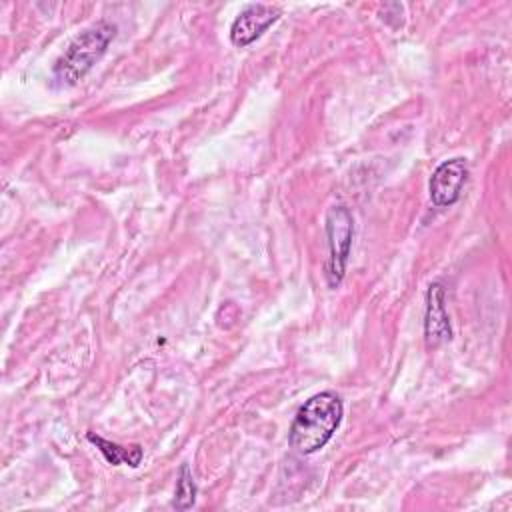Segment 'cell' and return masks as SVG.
<instances>
[{"label": "cell", "mask_w": 512, "mask_h": 512, "mask_svg": "<svg viewBox=\"0 0 512 512\" xmlns=\"http://www.w3.org/2000/svg\"><path fill=\"white\" fill-rule=\"evenodd\" d=\"M344 416L342 400L336 392L324 390L310 396L296 412L290 430L288 444L298 454H314L324 448L338 430Z\"/></svg>", "instance_id": "6da1fadb"}, {"label": "cell", "mask_w": 512, "mask_h": 512, "mask_svg": "<svg viewBox=\"0 0 512 512\" xmlns=\"http://www.w3.org/2000/svg\"><path fill=\"white\" fill-rule=\"evenodd\" d=\"M114 36L116 26L106 20H100L84 28L56 60L52 68L54 80L62 86H72L78 80H82L92 70V66L104 56Z\"/></svg>", "instance_id": "7a4b0ae2"}, {"label": "cell", "mask_w": 512, "mask_h": 512, "mask_svg": "<svg viewBox=\"0 0 512 512\" xmlns=\"http://www.w3.org/2000/svg\"><path fill=\"white\" fill-rule=\"evenodd\" d=\"M354 236V220L346 206H332L326 214V242H328V260H326V282L330 288H336L346 272L350 246Z\"/></svg>", "instance_id": "3957f363"}, {"label": "cell", "mask_w": 512, "mask_h": 512, "mask_svg": "<svg viewBox=\"0 0 512 512\" xmlns=\"http://www.w3.org/2000/svg\"><path fill=\"white\" fill-rule=\"evenodd\" d=\"M468 178V162L466 158H450L436 166L428 182L430 202L436 208H448L458 202L462 188Z\"/></svg>", "instance_id": "277c9868"}, {"label": "cell", "mask_w": 512, "mask_h": 512, "mask_svg": "<svg viewBox=\"0 0 512 512\" xmlns=\"http://www.w3.org/2000/svg\"><path fill=\"white\" fill-rule=\"evenodd\" d=\"M280 18V10L270 4L254 2L240 10L230 26V42L238 48L252 44L260 38L276 20Z\"/></svg>", "instance_id": "5b68a950"}, {"label": "cell", "mask_w": 512, "mask_h": 512, "mask_svg": "<svg viewBox=\"0 0 512 512\" xmlns=\"http://www.w3.org/2000/svg\"><path fill=\"white\" fill-rule=\"evenodd\" d=\"M444 286L432 282L426 292V314H424V338L428 348H438L452 338L450 318L444 306Z\"/></svg>", "instance_id": "8992f818"}, {"label": "cell", "mask_w": 512, "mask_h": 512, "mask_svg": "<svg viewBox=\"0 0 512 512\" xmlns=\"http://www.w3.org/2000/svg\"><path fill=\"white\" fill-rule=\"evenodd\" d=\"M86 438L102 452V456L106 458V462L112 464V466L128 464V466L136 468V466H140V462H142L144 450H142V446H138V444L126 448V446H120V444H116V442H110V440H106V438H102V436H96L94 432H88Z\"/></svg>", "instance_id": "52a82bcc"}, {"label": "cell", "mask_w": 512, "mask_h": 512, "mask_svg": "<svg viewBox=\"0 0 512 512\" xmlns=\"http://www.w3.org/2000/svg\"><path fill=\"white\" fill-rule=\"evenodd\" d=\"M196 482L192 478V470L188 464H182L180 466V472H178V480H176V490H174V500H172V506L176 510H188L194 506L196 502Z\"/></svg>", "instance_id": "ba28073f"}]
</instances>
